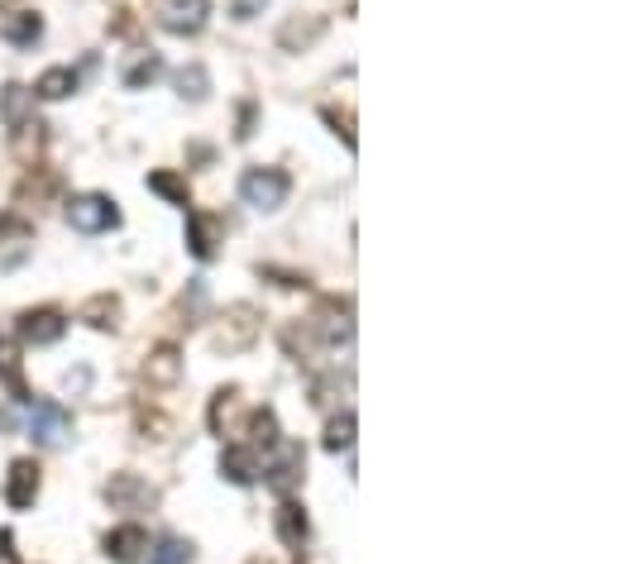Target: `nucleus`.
<instances>
[{
    "label": "nucleus",
    "instance_id": "1",
    "mask_svg": "<svg viewBox=\"0 0 617 564\" xmlns=\"http://www.w3.org/2000/svg\"><path fill=\"white\" fill-rule=\"evenodd\" d=\"M287 192H292V178H287L283 168H249L240 178V196H244V206H254V211H278Z\"/></svg>",
    "mask_w": 617,
    "mask_h": 564
},
{
    "label": "nucleus",
    "instance_id": "2",
    "mask_svg": "<svg viewBox=\"0 0 617 564\" xmlns=\"http://www.w3.org/2000/svg\"><path fill=\"white\" fill-rule=\"evenodd\" d=\"M258 330H264V321H258V311L249 307V301H235V307H225L221 326H215V350H221V354H240V350H249V344L258 340Z\"/></svg>",
    "mask_w": 617,
    "mask_h": 564
},
{
    "label": "nucleus",
    "instance_id": "3",
    "mask_svg": "<svg viewBox=\"0 0 617 564\" xmlns=\"http://www.w3.org/2000/svg\"><path fill=\"white\" fill-rule=\"evenodd\" d=\"M67 225L82 230V235H100V230H115V225H120V211H115L110 196L82 192V196L67 201Z\"/></svg>",
    "mask_w": 617,
    "mask_h": 564
},
{
    "label": "nucleus",
    "instance_id": "4",
    "mask_svg": "<svg viewBox=\"0 0 617 564\" xmlns=\"http://www.w3.org/2000/svg\"><path fill=\"white\" fill-rule=\"evenodd\" d=\"M311 330L321 344H344L354 336V301L350 297H326L311 316Z\"/></svg>",
    "mask_w": 617,
    "mask_h": 564
},
{
    "label": "nucleus",
    "instance_id": "5",
    "mask_svg": "<svg viewBox=\"0 0 617 564\" xmlns=\"http://www.w3.org/2000/svg\"><path fill=\"white\" fill-rule=\"evenodd\" d=\"M29 436L43 450H57L72 436V416L57 407V402H29Z\"/></svg>",
    "mask_w": 617,
    "mask_h": 564
},
{
    "label": "nucleus",
    "instance_id": "6",
    "mask_svg": "<svg viewBox=\"0 0 617 564\" xmlns=\"http://www.w3.org/2000/svg\"><path fill=\"white\" fill-rule=\"evenodd\" d=\"M225 244V221L211 211H187V249H192V258H201V264H211L215 254H221Z\"/></svg>",
    "mask_w": 617,
    "mask_h": 564
},
{
    "label": "nucleus",
    "instance_id": "7",
    "mask_svg": "<svg viewBox=\"0 0 617 564\" xmlns=\"http://www.w3.org/2000/svg\"><path fill=\"white\" fill-rule=\"evenodd\" d=\"M206 20H211V0H163V10H158V24H163L168 34H182V39L201 34Z\"/></svg>",
    "mask_w": 617,
    "mask_h": 564
},
{
    "label": "nucleus",
    "instance_id": "8",
    "mask_svg": "<svg viewBox=\"0 0 617 564\" xmlns=\"http://www.w3.org/2000/svg\"><path fill=\"white\" fill-rule=\"evenodd\" d=\"M67 330V316L57 307H34V311H20V321H14V336L24 344H57Z\"/></svg>",
    "mask_w": 617,
    "mask_h": 564
},
{
    "label": "nucleus",
    "instance_id": "9",
    "mask_svg": "<svg viewBox=\"0 0 617 564\" xmlns=\"http://www.w3.org/2000/svg\"><path fill=\"white\" fill-rule=\"evenodd\" d=\"M106 502L115 512H149L158 493L149 483L139 479V473H110V483H106Z\"/></svg>",
    "mask_w": 617,
    "mask_h": 564
},
{
    "label": "nucleus",
    "instance_id": "10",
    "mask_svg": "<svg viewBox=\"0 0 617 564\" xmlns=\"http://www.w3.org/2000/svg\"><path fill=\"white\" fill-rule=\"evenodd\" d=\"M39 465L34 459H14L10 465V479H6V502L14 512H24V508H34V498H39Z\"/></svg>",
    "mask_w": 617,
    "mask_h": 564
},
{
    "label": "nucleus",
    "instance_id": "11",
    "mask_svg": "<svg viewBox=\"0 0 617 564\" xmlns=\"http://www.w3.org/2000/svg\"><path fill=\"white\" fill-rule=\"evenodd\" d=\"M178 379H182L178 344H153V350L143 354V383H149V387H172Z\"/></svg>",
    "mask_w": 617,
    "mask_h": 564
},
{
    "label": "nucleus",
    "instance_id": "12",
    "mask_svg": "<svg viewBox=\"0 0 617 564\" xmlns=\"http://www.w3.org/2000/svg\"><path fill=\"white\" fill-rule=\"evenodd\" d=\"M301 479H307V455H301V445H287L278 465L264 473V483H268L278 498H292V488H297Z\"/></svg>",
    "mask_w": 617,
    "mask_h": 564
},
{
    "label": "nucleus",
    "instance_id": "13",
    "mask_svg": "<svg viewBox=\"0 0 617 564\" xmlns=\"http://www.w3.org/2000/svg\"><path fill=\"white\" fill-rule=\"evenodd\" d=\"M321 34H326V14H292V20L278 29V49L283 53H301V49H311Z\"/></svg>",
    "mask_w": 617,
    "mask_h": 564
},
{
    "label": "nucleus",
    "instance_id": "14",
    "mask_svg": "<svg viewBox=\"0 0 617 564\" xmlns=\"http://www.w3.org/2000/svg\"><path fill=\"white\" fill-rule=\"evenodd\" d=\"M29 120H34V92L20 86V82H6V86H0V125L20 129Z\"/></svg>",
    "mask_w": 617,
    "mask_h": 564
},
{
    "label": "nucleus",
    "instance_id": "15",
    "mask_svg": "<svg viewBox=\"0 0 617 564\" xmlns=\"http://www.w3.org/2000/svg\"><path fill=\"white\" fill-rule=\"evenodd\" d=\"M100 545H106V555H110L115 564H135L143 551H149V536H143V526L129 522V526L106 531V541H100Z\"/></svg>",
    "mask_w": 617,
    "mask_h": 564
},
{
    "label": "nucleus",
    "instance_id": "16",
    "mask_svg": "<svg viewBox=\"0 0 617 564\" xmlns=\"http://www.w3.org/2000/svg\"><path fill=\"white\" fill-rule=\"evenodd\" d=\"M0 34H6V43H14V49H34V43L43 39V14L39 10H14V14H6Z\"/></svg>",
    "mask_w": 617,
    "mask_h": 564
},
{
    "label": "nucleus",
    "instance_id": "17",
    "mask_svg": "<svg viewBox=\"0 0 617 564\" xmlns=\"http://www.w3.org/2000/svg\"><path fill=\"white\" fill-rule=\"evenodd\" d=\"M82 321L92 326V330H115V326H120V297H115V292L86 297L82 301Z\"/></svg>",
    "mask_w": 617,
    "mask_h": 564
},
{
    "label": "nucleus",
    "instance_id": "18",
    "mask_svg": "<svg viewBox=\"0 0 617 564\" xmlns=\"http://www.w3.org/2000/svg\"><path fill=\"white\" fill-rule=\"evenodd\" d=\"M221 473L230 483H240V488H249L258 479V469H254V450L249 445H225V455H221Z\"/></svg>",
    "mask_w": 617,
    "mask_h": 564
},
{
    "label": "nucleus",
    "instance_id": "19",
    "mask_svg": "<svg viewBox=\"0 0 617 564\" xmlns=\"http://www.w3.org/2000/svg\"><path fill=\"white\" fill-rule=\"evenodd\" d=\"M307 508L301 502H292V498H283V508H278V536H283V545H292V551H301V541H307Z\"/></svg>",
    "mask_w": 617,
    "mask_h": 564
},
{
    "label": "nucleus",
    "instance_id": "20",
    "mask_svg": "<svg viewBox=\"0 0 617 564\" xmlns=\"http://www.w3.org/2000/svg\"><path fill=\"white\" fill-rule=\"evenodd\" d=\"M149 192H158L163 201H172V206H192V192H187V182L178 178V172H168V168H158V172H149Z\"/></svg>",
    "mask_w": 617,
    "mask_h": 564
},
{
    "label": "nucleus",
    "instance_id": "21",
    "mask_svg": "<svg viewBox=\"0 0 617 564\" xmlns=\"http://www.w3.org/2000/svg\"><path fill=\"white\" fill-rule=\"evenodd\" d=\"M72 92H77V72L72 67H49L39 77V86H34V96H43V100H63Z\"/></svg>",
    "mask_w": 617,
    "mask_h": 564
},
{
    "label": "nucleus",
    "instance_id": "22",
    "mask_svg": "<svg viewBox=\"0 0 617 564\" xmlns=\"http://www.w3.org/2000/svg\"><path fill=\"white\" fill-rule=\"evenodd\" d=\"M249 450H278V416L268 407H258L249 416Z\"/></svg>",
    "mask_w": 617,
    "mask_h": 564
},
{
    "label": "nucleus",
    "instance_id": "23",
    "mask_svg": "<svg viewBox=\"0 0 617 564\" xmlns=\"http://www.w3.org/2000/svg\"><path fill=\"white\" fill-rule=\"evenodd\" d=\"M354 430H359V422H354V412H340V416H330V426H326V450L330 455H340V450H350L354 445Z\"/></svg>",
    "mask_w": 617,
    "mask_h": 564
},
{
    "label": "nucleus",
    "instance_id": "24",
    "mask_svg": "<svg viewBox=\"0 0 617 564\" xmlns=\"http://www.w3.org/2000/svg\"><path fill=\"white\" fill-rule=\"evenodd\" d=\"M178 92H182L187 100H206V96H211V77H206V67H201V63L182 67V72H178Z\"/></svg>",
    "mask_w": 617,
    "mask_h": 564
},
{
    "label": "nucleus",
    "instance_id": "25",
    "mask_svg": "<svg viewBox=\"0 0 617 564\" xmlns=\"http://www.w3.org/2000/svg\"><path fill=\"white\" fill-rule=\"evenodd\" d=\"M187 560H192V545H187L182 536H163L149 551V564H187Z\"/></svg>",
    "mask_w": 617,
    "mask_h": 564
},
{
    "label": "nucleus",
    "instance_id": "26",
    "mask_svg": "<svg viewBox=\"0 0 617 564\" xmlns=\"http://www.w3.org/2000/svg\"><path fill=\"white\" fill-rule=\"evenodd\" d=\"M10 139H14V153H20V158H39V149H43V125L29 120L20 129H10Z\"/></svg>",
    "mask_w": 617,
    "mask_h": 564
},
{
    "label": "nucleus",
    "instance_id": "27",
    "mask_svg": "<svg viewBox=\"0 0 617 564\" xmlns=\"http://www.w3.org/2000/svg\"><path fill=\"white\" fill-rule=\"evenodd\" d=\"M235 402H240L235 387H221V393L211 397V416H206V422H211L215 436H225V422H230V412H235Z\"/></svg>",
    "mask_w": 617,
    "mask_h": 564
},
{
    "label": "nucleus",
    "instance_id": "28",
    "mask_svg": "<svg viewBox=\"0 0 617 564\" xmlns=\"http://www.w3.org/2000/svg\"><path fill=\"white\" fill-rule=\"evenodd\" d=\"M158 72H163V57H158V53H149V57H143V63H135V67L125 72V86H129V92H143V86H149V82H158Z\"/></svg>",
    "mask_w": 617,
    "mask_h": 564
},
{
    "label": "nucleus",
    "instance_id": "29",
    "mask_svg": "<svg viewBox=\"0 0 617 564\" xmlns=\"http://www.w3.org/2000/svg\"><path fill=\"white\" fill-rule=\"evenodd\" d=\"M321 120H326V125H330V129H336V135L344 139V149H354V143H359V139H354V115H350V110L321 106Z\"/></svg>",
    "mask_w": 617,
    "mask_h": 564
},
{
    "label": "nucleus",
    "instance_id": "30",
    "mask_svg": "<svg viewBox=\"0 0 617 564\" xmlns=\"http://www.w3.org/2000/svg\"><path fill=\"white\" fill-rule=\"evenodd\" d=\"M135 422H139V436L143 440H168V416H158L149 407H135Z\"/></svg>",
    "mask_w": 617,
    "mask_h": 564
},
{
    "label": "nucleus",
    "instance_id": "31",
    "mask_svg": "<svg viewBox=\"0 0 617 564\" xmlns=\"http://www.w3.org/2000/svg\"><path fill=\"white\" fill-rule=\"evenodd\" d=\"M201 307H206V287L201 283H192L182 292V301H178V311H182V326H187V316H201Z\"/></svg>",
    "mask_w": 617,
    "mask_h": 564
},
{
    "label": "nucleus",
    "instance_id": "32",
    "mask_svg": "<svg viewBox=\"0 0 617 564\" xmlns=\"http://www.w3.org/2000/svg\"><path fill=\"white\" fill-rule=\"evenodd\" d=\"M258 273H264V278H278V287H287V292H297V287H307V278H301V273H283V268H273V264H264Z\"/></svg>",
    "mask_w": 617,
    "mask_h": 564
},
{
    "label": "nucleus",
    "instance_id": "33",
    "mask_svg": "<svg viewBox=\"0 0 617 564\" xmlns=\"http://www.w3.org/2000/svg\"><path fill=\"white\" fill-rule=\"evenodd\" d=\"M264 6L268 0H230V14L235 20H254V14H264Z\"/></svg>",
    "mask_w": 617,
    "mask_h": 564
},
{
    "label": "nucleus",
    "instance_id": "34",
    "mask_svg": "<svg viewBox=\"0 0 617 564\" xmlns=\"http://www.w3.org/2000/svg\"><path fill=\"white\" fill-rule=\"evenodd\" d=\"M249 135H254V100H244V106H240V125H235V139L244 143Z\"/></svg>",
    "mask_w": 617,
    "mask_h": 564
},
{
    "label": "nucleus",
    "instance_id": "35",
    "mask_svg": "<svg viewBox=\"0 0 617 564\" xmlns=\"http://www.w3.org/2000/svg\"><path fill=\"white\" fill-rule=\"evenodd\" d=\"M0 564H20V555H14V536H10V531H0Z\"/></svg>",
    "mask_w": 617,
    "mask_h": 564
},
{
    "label": "nucleus",
    "instance_id": "36",
    "mask_svg": "<svg viewBox=\"0 0 617 564\" xmlns=\"http://www.w3.org/2000/svg\"><path fill=\"white\" fill-rule=\"evenodd\" d=\"M0 235H29V225L14 221V215H0Z\"/></svg>",
    "mask_w": 617,
    "mask_h": 564
},
{
    "label": "nucleus",
    "instance_id": "37",
    "mask_svg": "<svg viewBox=\"0 0 617 564\" xmlns=\"http://www.w3.org/2000/svg\"><path fill=\"white\" fill-rule=\"evenodd\" d=\"M110 6L120 10V14H143V6H149V0H110Z\"/></svg>",
    "mask_w": 617,
    "mask_h": 564
},
{
    "label": "nucleus",
    "instance_id": "38",
    "mask_svg": "<svg viewBox=\"0 0 617 564\" xmlns=\"http://www.w3.org/2000/svg\"><path fill=\"white\" fill-rule=\"evenodd\" d=\"M10 6H14V0H0V10H10Z\"/></svg>",
    "mask_w": 617,
    "mask_h": 564
},
{
    "label": "nucleus",
    "instance_id": "39",
    "mask_svg": "<svg viewBox=\"0 0 617 564\" xmlns=\"http://www.w3.org/2000/svg\"><path fill=\"white\" fill-rule=\"evenodd\" d=\"M249 564H268V560H264V555H258V560H249Z\"/></svg>",
    "mask_w": 617,
    "mask_h": 564
}]
</instances>
